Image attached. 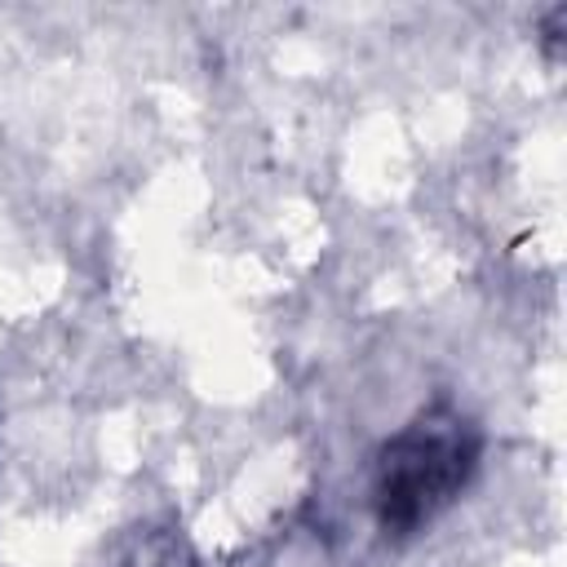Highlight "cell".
I'll return each instance as SVG.
<instances>
[{
  "label": "cell",
  "instance_id": "obj_1",
  "mask_svg": "<svg viewBox=\"0 0 567 567\" xmlns=\"http://www.w3.org/2000/svg\"><path fill=\"white\" fill-rule=\"evenodd\" d=\"M483 456L478 425L452 408H421L399 434H390L372 461V518L390 540L430 527L474 478Z\"/></svg>",
  "mask_w": 567,
  "mask_h": 567
}]
</instances>
